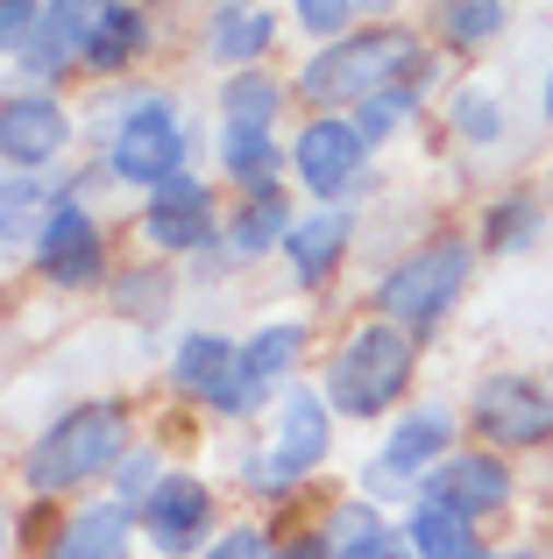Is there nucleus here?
I'll use <instances>...</instances> for the list:
<instances>
[{"label":"nucleus","instance_id":"obj_16","mask_svg":"<svg viewBox=\"0 0 553 559\" xmlns=\"http://www.w3.org/2000/svg\"><path fill=\"white\" fill-rule=\"evenodd\" d=\"M276 28H284V14L270 0H227V8H207V22H199V57L235 79L276 50Z\"/></svg>","mask_w":553,"mask_h":559},{"label":"nucleus","instance_id":"obj_11","mask_svg":"<svg viewBox=\"0 0 553 559\" xmlns=\"http://www.w3.org/2000/svg\"><path fill=\"white\" fill-rule=\"evenodd\" d=\"M170 390L207 404L213 418H249L256 396H249V376H242V341L221 326H192L178 333L170 347Z\"/></svg>","mask_w":553,"mask_h":559},{"label":"nucleus","instance_id":"obj_4","mask_svg":"<svg viewBox=\"0 0 553 559\" xmlns=\"http://www.w3.org/2000/svg\"><path fill=\"white\" fill-rule=\"evenodd\" d=\"M412 376H419V341L404 326H390V319H362V326H348V341L333 347L327 376H319V390H327L333 418H398L404 396H412Z\"/></svg>","mask_w":553,"mask_h":559},{"label":"nucleus","instance_id":"obj_40","mask_svg":"<svg viewBox=\"0 0 553 559\" xmlns=\"http://www.w3.org/2000/svg\"><path fill=\"white\" fill-rule=\"evenodd\" d=\"M511 559H553V552H532V546H518V552H511Z\"/></svg>","mask_w":553,"mask_h":559},{"label":"nucleus","instance_id":"obj_41","mask_svg":"<svg viewBox=\"0 0 553 559\" xmlns=\"http://www.w3.org/2000/svg\"><path fill=\"white\" fill-rule=\"evenodd\" d=\"M475 559H511V552H490V546H483V552H475Z\"/></svg>","mask_w":553,"mask_h":559},{"label":"nucleus","instance_id":"obj_13","mask_svg":"<svg viewBox=\"0 0 553 559\" xmlns=\"http://www.w3.org/2000/svg\"><path fill=\"white\" fill-rule=\"evenodd\" d=\"M142 524V546H150L156 559H199L213 546V489L199 475H164L150 489V503L136 510Z\"/></svg>","mask_w":553,"mask_h":559},{"label":"nucleus","instance_id":"obj_36","mask_svg":"<svg viewBox=\"0 0 553 559\" xmlns=\"http://www.w3.org/2000/svg\"><path fill=\"white\" fill-rule=\"evenodd\" d=\"M276 559H333V552H327V532H298V538H284V546H276Z\"/></svg>","mask_w":553,"mask_h":559},{"label":"nucleus","instance_id":"obj_2","mask_svg":"<svg viewBox=\"0 0 553 559\" xmlns=\"http://www.w3.org/2000/svg\"><path fill=\"white\" fill-rule=\"evenodd\" d=\"M398 79H440V57L426 50L419 28L369 22V28H348L333 43H313V57L291 71V93L313 114H355L369 93H384Z\"/></svg>","mask_w":553,"mask_h":559},{"label":"nucleus","instance_id":"obj_5","mask_svg":"<svg viewBox=\"0 0 553 559\" xmlns=\"http://www.w3.org/2000/svg\"><path fill=\"white\" fill-rule=\"evenodd\" d=\"M469 276H475V241L469 234H433V241L404 248V255L376 276L369 312L390 319V326H404L412 341H433V333L447 326V312L461 305Z\"/></svg>","mask_w":553,"mask_h":559},{"label":"nucleus","instance_id":"obj_35","mask_svg":"<svg viewBox=\"0 0 553 559\" xmlns=\"http://www.w3.org/2000/svg\"><path fill=\"white\" fill-rule=\"evenodd\" d=\"M199 559H276V538L263 532V524H227Z\"/></svg>","mask_w":553,"mask_h":559},{"label":"nucleus","instance_id":"obj_14","mask_svg":"<svg viewBox=\"0 0 553 559\" xmlns=\"http://www.w3.org/2000/svg\"><path fill=\"white\" fill-rule=\"evenodd\" d=\"M419 496H433V503L461 510L469 524H490V518H504V510L518 503L511 453H490V447H455V453H447V461L426 475V489H419Z\"/></svg>","mask_w":553,"mask_h":559},{"label":"nucleus","instance_id":"obj_19","mask_svg":"<svg viewBox=\"0 0 553 559\" xmlns=\"http://www.w3.org/2000/svg\"><path fill=\"white\" fill-rule=\"evenodd\" d=\"M305 347H313V326H305V319H291V312L263 319V326H256L249 341H242V376H249V396H256V411H263V404H276V390H284V382L298 376Z\"/></svg>","mask_w":553,"mask_h":559},{"label":"nucleus","instance_id":"obj_12","mask_svg":"<svg viewBox=\"0 0 553 559\" xmlns=\"http://www.w3.org/2000/svg\"><path fill=\"white\" fill-rule=\"evenodd\" d=\"M221 219L227 213H221V199H213V185L199 178V170H185V178L156 185L150 199H142L136 227L156 255H199V248L221 241Z\"/></svg>","mask_w":553,"mask_h":559},{"label":"nucleus","instance_id":"obj_9","mask_svg":"<svg viewBox=\"0 0 553 559\" xmlns=\"http://www.w3.org/2000/svg\"><path fill=\"white\" fill-rule=\"evenodd\" d=\"M28 270L50 290H99L107 284V227H99L93 199L71 191L64 178H57V205L43 219L36 248H28Z\"/></svg>","mask_w":553,"mask_h":559},{"label":"nucleus","instance_id":"obj_17","mask_svg":"<svg viewBox=\"0 0 553 559\" xmlns=\"http://www.w3.org/2000/svg\"><path fill=\"white\" fill-rule=\"evenodd\" d=\"M348 248H355V205H305V213L291 219V234H284L291 284L298 290L333 284V270L348 262Z\"/></svg>","mask_w":553,"mask_h":559},{"label":"nucleus","instance_id":"obj_24","mask_svg":"<svg viewBox=\"0 0 553 559\" xmlns=\"http://www.w3.org/2000/svg\"><path fill=\"white\" fill-rule=\"evenodd\" d=\"M57 205V178H28V170H0V255H28Z\"/></svg>","mask_w":553,"mask_h":559},{"label":"nucleus","instance_id":"obj_31","mask_svg":"<svg viewBox=\"0 0 553 559\" xmlns=\"http://www.w3.org/2000/svg\"><path fill=\"white\" fill-rule=\"evenodd\" d=\"M107 298L121 319H142V326H156V319L170 312V298H178V284H170L164 270H128V276H107Z\"/></svg>","mask_w":553,"mask_h":559},{"label":"nucleus","instance_id":"obj_22","mask_svg":"<svg viewBox=\"0 0 553 559\" xmlns=\"http://www.w3.org/2000/svg\"><path fill=\"white\" fill-rule=\"evenodd\" d=\"M327 552H333V559H412V552H404V532L369 503V496H348V503H333V518H327Z\"/></svg>","mask_w":553,"mask_h":559},{"label":"nucleus","instance_id":"obj_10","mask_svg":"<svg viewBox=\"0 0 553 559\" xmlns=\"http://www.w3.org/2000/svg\"><path fill=\"white\" fill-rule=\"evenodd\" d=\"M79 142V121L57 93L43 85H14L0 99V170H28V178H57Z\"/></svg>","mask_w":553,"mask_h":559},{"label":"nucleus","instance_id":"obj_3","mask_svg":"<svg viewBox=\"0 0 553 559\" xmlns=\"http://www.w3.org/2000/svg\"><path fill=\"white\" fill-rule=\"evenodd\" d=\"M136 447V411L121 396H85V404L57 411L22 453V489L28 496H79L121 467Z\"/></svg>","mask_w":553,"mask_h":559},{"label":"nucleus","instance_id":"obj_32","mask_svg":"<svg viewBox=\"0 0 553 559\" xmlns=\"http://www.w3.org/2000/svg\"><path fill=\"white\" fill-rule=\"evenodd\" d=\"M164 475H170L164 453H156L150 439H136V447L121 453V467L107 475V496H114V503H128V510H142V503H150V489H156Z\"/></svg>","mask_w":553,"mask_h":559},{"label":"nucleus","instance_id":"obj_18","mask_svg":"<svg viewBox=\"0 0 553 559\" xmlns=\"http://www.w3.org/2000/svg\"><path fill=\"white\" fill-rule=\"evenodd\" d=\"M136 538H142V524H136L128 503H114V496H85V503H71L64 524L43 538V559H128Z\"/></svg>","mask_w":553,"mask_h":559},{"label":"nucleus","instance_id":"obj_1","mask_svg":"<svg viewBox=\"0 0 553 559\" xmlns=\"http://www.w3.org/2000/svg\"><path fill=\"white\" fill-rule=\"evenodd\" d=\"M85 128L99 142V178L142 191V199L156 185L185 178L199 156V128L178 114V99L164 85H107L85 114Z\"/></svg>","mask_w":553,"mask_h":559},{"label":"nucleus","instance_id":"obj_23","mask_svg":"<svg viewBox=\"0 0 553 559\" xmlns=\"http://www.w3.org/2000/svg\"><path fill=\"white\" fill-rule=\"evenodd\" d=\"M150 36H156V28H150V8H142V0H114V14L93 28V43H85L79 71H85V79H121V71L150 50Z\"/></svg>","mask_w":553,"mask_h":559},{"label":"nucleus","instance_id":"obj_8","mask_svg":"<svg viewBox=\"0 0 553 559\" xmlns=\"http://www.w3.org/2000/svg\"><path fill=\"white\" fill-rule=\"evenodd\" d=\"M369 142L348 114H305V128L291 135V178L313 205H355L376 185Z\"/></svg>","mask_w":553,"mask_h":559},{"label":"nucleus","instance_id":"obj_28","mask_svg":"<svg viewBox=\"0 0 553 559\" xmlns=\"http://www.w3.org/2000/svg\"><path fill=\"white\" fill-rule=\"evenodd\" d=\"M291 79H276V71H235V79L221 85V121H242V128H276V114L291 107Z\"/></svg>","mask_w":553,"mask_h":559},{"label":"nucleus","instance_id":"obj_7","mask_svg":"<svg viewBox=\"0 0 553 559\" xmlns=\"http://www.w3.org/2000/svg\"><path fill=\"white\" fill-rule=\"evenodd\" d=\"M469 432L490 453H540L553 447V382L532 369H490L469 382Z\"/></svg>","mask_w":553,"mask_h":559},{"label":"nucleus","instance_id":"obj_15","mask_svg":"<svg viewBox=\"0 0 553 559\" xmlns=\"http://www.w3.org/2000/svg\"><path fill=\"white\" fill-rule=\"evenodd\" d=\"M455 439H461V418L447 404H404L398 418H390V432H384V447H376L369 467H384V475L426 489V475L455 453Z\"/></svg>","mask_w":553,"mask_h":559},{"label":"nucleus","instance_id":"obj_37","mask_svg":"<svg viewBox=\"0 0 553 559\" xmlns=\"http://www.w3.org/2000/svg\"><path fill=\"white\" fill-rule=\"evenodd\" d=\"M362 14H369V22H390V8H398V0H355Z\"/></svg>","mask_w":553,"mask_h":559},{"label":"nucleus","instance_id":"obj_26","mask_svg":"<svg viewBox=\"0 0 553 559\" xmlns=\"http://www.w3.org/2000/svg\"><path fill=\"white\" fill-rule=\"evenodd\" d=\"M511 28V0H433V36L455 57H475Z\"/></svg>","mask_w":553,"mask_h":559},{"label":"nucleus","instance_id":"obj_34","mask_svg":"<svg viewBox=\"0 0 553 559\" xmlns=\"http://www.w3.org/2000/svg\"><path fill=\"white\" fill-rule=\"evenodd\" d=\"M43 8H50V0H0V57H8V64L28 50V36H36Z\"/></svg>","mask_w":553,"mask_h":559},{"label":"nucleus","instance_id":"obj_33","mask_svg":"<svg viewBox=\"0 0 553 559\" xmlns=\"http://www.w3.org/2000/svg\"><path fill=\"white\" fill-rule=\"evenodd\" d=\"M291 22L313 43H333V36H348V28H362V8L355 0H291Z\"/></svg>","mask_w":553,"mask_h":559},{"label":"nucleus","instance_id":"obj_27","mask_svg":"<svg viewBox=\"0 0 553 559\" xmlns=\"http://www.w3.org/2000/svg\"><path fill=\"white\" fill-rule=\"evenodd\" d=\"M433 85H440V79H398V85H384V93H369L355 114H348V121L362 128V142H369V150H384L390 135H404V128L419 121V107H426Z\"/></svg>","mask_w":553,"mask_h":559},{"label":"nucleus","instance_id":"obj_21","mask_svg":"<svg viewBox=\"0 0 553 559\" xmlns=\"http://www.w3.org/2000/svg\"><path fill=\"white\" fill-rule=\"evenodd\" d=\"M291 219H298V205L284 199V185H276V191H249V199H242L235 213L221 219V248H227V262H235V270H256L263 255H284Z\"/></svg>","mask_w":553,"mask_h":559},{"label":"nucleus","instance_id":"obj_29","mask_svg":"<svg viewBox=\"0 0 553 559\" xmlns=\"http://www.w3.org/2000/svg\"><path fill=\"white\" fill-rule=\"evenodd\" d=\"M540 234H546V205L532 191H504L483 213V255H526Z\"/></svg>","mask_w":553,"mask_h":559},{"label":"nucleus","instance_id":"obj_30","mask_svg":"<svg viewBox=\"0 0 553 559\" xmlns=\"http://www.w3.org/2000/svg\"><path fill=\"white\" fill-rule=\"evenodd\" d=\"M447 128H455L469 150H490V142L504 135L497 93H490V85H455V93H447Z\"/></svg>","mask_w":553,"mask_h":559},{"label":"nucleus","instance_id":"obj_25","mask_svg":"<svg viewBox=\"0 0 553 559\" xmlns=\"http://www.w3.org/2000/svg\"><path fill=\"white\" fill-rule=\"evenodd\" d=\"M398 532H404V552H412V559H475V552H483L475 524L461 518V510L433 503V496H419V503L404 510Z\"/></svg>","mask_w":553,"mask_h":559},{"label":"nucleus","instance_id":"obj_39","mask_svg":"<svg viewBox=\"0 0 553 559\" xmlns=\"http://www.w3.org/2000/svg\"><path fill=\"white\" fill-rule=\"evenodd\" d=\"M8 538H14V532H8V510H0V559H8Z\"/></svg>","mask_w":553,"mask_h":559},{"label":"nucleus","instance_id":"obj_38","mask_svg":"<svg viewBox=\"0 0 553 559\" xmlns=\"http://www.w3.org/2000/svg\"><path fill=\"white\" fill-rule=\"evenodd\" d=\"M540 114H546V121H553V71H546V79H540Z\"/></svg>","mask_w":553,"mask_h":559},{"label":"nucleus","instance_id":"obj_42","mask_svg":"<svg viewBox=\"0 0 553 559\" xmlns=\"http://www.w3.org/2000/svg\"><path fill=\"white\" fill-rule=\"evenodd\" d=\"M207 8H227V0H207Z\"/></svg>","mask_w":553,"mask_h":559},{"label":"nucleus","instance_id":"obj_6","mask_svg":"<svg viewBox=\"0 0 553 559\" xmlns=\"http://www.w3.org/2000/svg\"><path fill=\"white\" fill-rule=\"evenodd\" d=\"M333 453V404L319 382H284L270 404V439L242 453V481L270 503H284L305 475H319Z\"/></svg>","mask_w":553,"mask_h":559},{"label":"nucleus","instance_id":"obj_20","mask_svg":"<svg viewBox=\"0 0 553 559\" xmlns=\"http://www.w3.org/2000/svg\"><path fill=\"white\" fill-rule=\"evenodd\" d=\"M213 164L221 178L249 199V191H276L291 170V142H276V128H242V121H221L213 135Z\"/></svg>","mask_w":553,"mask_h":559},{"label":"nucleus","instance_id":"obj_43","mask_svg":"<svg viewBox=\"0 0 553 559\" xmlns=\"http://www.w3.org/2000/svg\"><path fill=\"white\" fill-rule=\"evenodd\" d=\"M546 382H553V369H546Z\"/></svg>","mask_w":553,"mask_h":559}]
</instances>
